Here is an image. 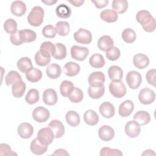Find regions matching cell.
I'll return each instance as SVG.
<instances>
[{"label": "cell", "instance_id": "4dcf8cb0", "mask_svg": "<svg viewBox=\"0 0 156 156\" xmlns=\"http://www.w3.org/2000/svg\"><path fill=\"white\" fill-rule=\"evenodd\" d=\"M89 63L93 68H101L104 66L105 62L101 54L95 53L90 57L89 59Z\"/></svg>", "mask_w": 156, "mask_h": 156}, {"label": "cell", "instance_id": "d6a6232c", "mask_svg": "<svg viewBox=\"0 0 156 156\" xmlns=\"http://www.w3.org/2000/svg\"><path fill=\"white\" fill-rule=\"evenodd\" d=\"M55 13L58 18H68L72 13L71 8L65 4H60L55 9Z\"/></svg>", "mask_w": 156, "mask_h": 156}, {"label": "cell", "instance_id": "11a10c76", "mask_svg": "<svg viewBox=\"0 0 156 156\" xmlns=\"http://www.w3.org/2000/svg\"><path fill=\"white\" fill-rule=\"evenodd\" d=\"M91 2L94 4L96 7L98 9H101L107 6L108 4V0H96L91 1Z\"/></svg>", "mask_w": 156, "mask_h": 156}, {"label": "cell", "instance_id": "5b68a950", "mask_svg": "<svg viewBox=\"0 0 156 156\" xmlns=\"http://www.w3.org/2000/svg\"><path fill=\"white\" fill-rule=\"evenodd\" d=\"M155 99V94L154 90L149 88H144L140 90L138 94L140 102L144 105H149L154 102Z\"/></svg>", "mask_w": 156, "mask_h": 156}, {"label": "cell", "instance_id": "6da1fadb", "mask_svg": "<svg viewBox=\"0 0 156 156\" xmlns=\"http://www.w3.org/2000/svg\"><path fill=\"white\" fill-rule=\"evenodd\" d=\"M44 11L40 6L34 7L27 16L29 24L34 27L40 26L43 21Z\"/></svg>", "mask_w": 156, "mask_h": 156}, {"label": "cell", "instance_id": "cb8c5ba5", "mask_svg": "<svg viewBox=\"0 0 156 156\" xmlns=\"http://www.w3.org/2000/svg\"><path fill=\"white\" fill-rule=\"evenodd\" d=\"M108 75L112 81H121L122 79L123 71L118 66H111L108 69Z\"/></svg>", "mask_w": 156, "mask_h": 156}, {"label": "cell", "instance_id": "83f0119b", "mask_svg": "<svg viewBox=\"0 0 156 156\" xmlns=\"http://www.w3.org/2000/svg\"><path fill=\"white\" fill-rule=\"evenodd\" d=\"M133 120L137 122L140 126H144L150 122L151 115L146 111L140 110L134 115Z\"/></svg>", "mask_w": 156, "mask_h": 156}, {"label": "cell", "instance_id": "ab89813d", "mask_svg": "<svg viewBox=\"0 0 156 156\" xmlns=\"http://www.w3.org/2000/svg\"><path fill=\"white\" fill-rule=\"evenodd\" d=\"M56 33L60 36H66L70 31L69 24L66 21H58L56 23L55 27Z\"/></svg>", "mask_w": 156, "mask_h": 156}, {"label": "cell", "instance_id": "ee69618b", "mask_svg": "<svg viewBox=\"0 0 156 156\" xmlns=\"http://www.w3.org/2000/svg\"><path fill=\"white\" fill-rule=\"evenodd\" d=\"M34 58L36 64L40 66H46L51 62V57L46 56L42 54L40 50L36 52Z\"/></svg>", "mask_w": 156, "mask_h": 156}, {"label": "cell", "instance_id": "8d00e7d4", "mask_svg": "<svg viewBox=\"0 0 156 156\" xmlns=\"http://www.w3.org/2000/svg\"><path fill=\"white\" fill-rule=\"evenodd\" d=\"M74 88V84L69 80H63L60 85V91L63 97H68Z\"/></svg>", "mask_w": 156, "mask_h": 156}, {"label": "cell", "instance_id": "ffe728a7", "mask_svg": "<svg viewBox=\"0 0 156 156\" xmlns=\"http://www.w3.org/2000/svg\"><path fill=\"white\" fill-rule=\"evenodd\" d=\"M98 47L102 51L107 52L113 46V40L109 35H104L101 37L98 41Z\"/></svg>", "mask_w": 156, "mask_h": 156}, {"label": "cell", "instance_id": "7a4b0ae2", "mask_svg": "<svg viewBox=\"0 0 156 156\" xmlns=\"http://www.w3.org/2000/svg\"><path fill=\"white\" fill-rule=\"evenodd\" d=\"M109 91L116 98H122L127 92L126 85L121 81H112L109 85Z\"/></svg>", "mask_w": 156, "mask_h": 156}, {"label": "cell", "instance_id": "52a82bcc", "mask_svg": "<svg viewBox=\"0 0 156 156\" xmlns=\"http://www.w3.org/2000/svg\"><path fill=\"white\" fill-rule=\"evenodd\" d=\"M71 56L73 58L78 61L85 60L89 54V50L87 47L74 45L71 48Z\"/></svg>", "mask_w": 156, "mask_h": 156}, {"label": "cell", "instance_id": "4316f807", "mask_svg": "<svg viewBox=\"0 0 156 156\" xmlns=\"http://www.w3.org/2000/svg\"><path fill=\"white\" fill-rule=\"evenodd\" d=\"M16 66L18 69L23 73H27L33 68L31 60L27 57L20 58L16 63Z\"/></svg>", "mask_w": 156, "mask_h": 156}, {"label": "cell", "instance_id": "9f6ffc18", "mask_svg": "<svg viewBox=\"0 0 156 156\" xmlns=\"http://www.w3.org/2000/svg\"><path fill=\"white\" fill-rule=\"evenodd\" d=\"M54 155H69V153L63 149H58L52 154Z\"/></svg>", "mask_w": 156, "mask_h": 156}, {"label": "cell", "instance_id": "603a6c76", "mask_svg": "<svg viewBox=\"0 0 156 156\" xmlns=\"http://www.w3.org/2000/svg\"><path fill=\"white\" fill-rule=\"evenodd\" d=\"M154 17L152 16L151 13L146 10H141L138 11L136 15V21L141 24L142 26H144L149 23Z\"/></svg>", "mask_w": 156, "mask_h": 156}, {"label": "cell", "instance_id": "f5cc1de1", "mask_svg": "<svg viewBox=\"0 0 156 156\" xmlns=\"http://www.w3.org/2000/svg\"><path fill=\"white\" fill-rule=\"evenodd\" d=\"M10 40L11 43L15 46H19L23 43L20 36L19 30H17L16 32L11 34L10 37Z\"/></svg>", "mask_w": 156, "mask_h": 156}, {"label": "cell", "instance_id": "db71d44e", "mask_svg": "<svg viewBox=\"0 0 156 156\" xmlns=\"http://www.w3.org/2000/svg\"><path fill=\"white\" fill-rule=\"evenodd\" d=\"M155 26H156L155 20L154 18L149 23H148L147 24H146L144 26H142V27L144 31H146L147 32H152L155 30Z\"/></svg>", "mask_w": 156, "mask_h": 156}, {"label": "cell", "instance_id": "f6af8a7d", "mask_svg": "<svg viewBox=\"0 0 156 156\" xmlns=\"http://www.w3.org/2000/svg\"><path fill=\"white\" fill-rule=\"evenodd\" d=\"M4 30L10 34H12L17 31V23L16 21L12 18L6 20L4 23Z\"/></svg>", "mask_w": 156, "mask_h": 156}, {"label": "cell", "instance_id": "91938a15", "mask_svg": "<svg viewBox=\"0 0 156 156\" xmlns=\"http://www.w3.org/2000/svg\"><path fill=\"white\" fill-rule=\"evenodd\" d=\"M41 2L45 4H46L47 5H52L54 4H55L57 1H54V0H49V1H41Z\"/></svg>", "mask_w": 156, "mask_h": 156}, {"label": "cell", "instance_id": "ba28073f", "mask_svg": "<svg viewBox=\"0 0 156 156\" xmlns=\"http://www.w3.org/2000/svg\"><path fill=\"white\" fill-rule=\"evenodd\" d=\"M49 111L42 106L36 107L32 112V117L34 119L40 123L47 121L49 118Z\"/></svg>", "mask_w": 156, "mask_h": 156}, {"label": "cell", "instance_id": "680465c9", "mask_svg": "<svg viewBox=\"0 0 156 156\" xmlns=\"http://www.w3.org/2000/svg\"><path fill=\"white\" fill-rule=\"evenodd\" d=\"M155 152L151 150V149H147V150H145L142 154L141 155H155Z\"/></svg>", "mask_w": 156, "mask_h": 156}, {"label": "cell", "instance_id": "4fadbf2b", "mask_svg": "<svg viewBox=\"0 0 156 156\" xmlns=\"http://www.w3.org/2000/svg\"><path fill=\"white\" fill-rule=\"evenodd\" d=\"M99 112L104 118H112L115 115V107L110 102H104L99 106Z\"/></svg>", "mask_w": 156, "mask_h": 156}, {"label": "cell", "instance_id": "484cf974", "mask_svg": "<svg viewBox=\"0 0 156 156\" xmlns=\"http://www.w3.org/2000/svg\"><path fill=\"white\" fill-rule=\"evenodd\" d=\"M99 119L98 115L93 110H88L84 113L83 120L89 126H93L96 125L99 122Z\"/></svg>", "mask_w": 156, "mask_h": 156}, {"label": "cell", "instance_id": "30bf717a", "mask_svg": "<svg viewBox=\"0 0 156 156\" xmlns=\"http://www.w3.org/2000/svg\"><path fill=\"white\" fill-rule=\"evenodd\" d=\"M105 80L104 74L101 71H95L90 74L88 81L90 86L99 87L104 85Z\"/></svg>", "mask_w": 156, "mask_h": 156}, {"label": "cell", "instance_id": "f35d334b", "mask_svg": "<svg viewBox=\"0 0 156 156\" xmlns=\"http://www.w3.org/2000/svg\"><path fill=\"white\" fill-rule=\"evenodd\" d=\"M55 49L52 57L56 60H63L66 56V46L61 43H57L55 44Z\"/></svg>", "mask_w": 156, "mask_h": 156}, {"label": "cell", "instance_id": "8fae6325", "mask_svg": "<svg viewBox=\"0 0 156 156\" xmlns=\"http://www.w3.org/2000/svg\"><path fill=\"white\" fill-rule=\"evenodd\" d=\"M58 100L57 94L55 90L48 88L44 91L43 93V101L48 105H55Z\"/></svg>", "mask_w": 156, "mask_h": 156}, {"label": "cell", "instance_id": "836d02e7", "mask_svg": "<svg viewBox=\"0 0 156 156\" xmlns=\"http://www.w3.org/2000/svg\"><path fill=\"white\" fill-rule=\"evenodd\" d=\"M112 7L117 13L122 14L126 12L128 8V2L126 0H113Z\"/></svg>", "mask_w": 156, "mask_h": 156}, {"label": "cell", "instance_id": "8992f818", "mask_svg": "<svg viewBox=\"0 0 156 156\" xmlns=\"http://www.w3.org/2000/svg\"><path fill=\"white\" fill-rule=\"evenodd\" d=\"M74 38L79 43L88 44L91 42L92 34L88 30L80 28L74 33Z\"/></svg>", "mask_w": 156, "mask_h": 156}, {"label": "cell", "instance_id": "2e32d148", "mask_svg": "<svg viewBox=\"0 0 156 156\" xmlns=\"http://www.w3.org/2000/svg\"><path fill=\"white\" fill-rule=\"evenodd\" d=\"M133 63L138 69H144L149 64V58L144 54L138 53L133 57Z\"/></svg>", "mask_w": 156, "mask_h": 156}, {"label": "cell", "instance_id": "5bb4252c", "mask_svg": "<svg viewBox=\"0 0 156 156\" xmlns=\"http://www.w3.org/2000/svg\"><path fill=\"white\" fill-rule=\"evenodd\" d=\"M18 135L24 139H27L32 136L34 133L33 126L28 122H23L18 127Z\"/></svg>", "mask_w": 156, "mask_h": 156}, {"label": "cell", "instance_id": "c3c4849f", "mask_svg": "<svg viewBox=\"0 0 156 156\" xmlns=\"http://www.w3.org/2000/svg\"><path fill=\"white\" fill-rule=\"evenodd\" d=\"M106 57L111 61H115L119 58L121 55L119 49L116 47L113 46L110 50L106 52Z\"/></svg>", "mask_w": 156, "mask_h": 156}, {"label": "cell", "instance_id": "d4e9b609", "mask_svg": "<svg viewBox=\"0 0 156 156\" xmlns=\"http://www.w3.org/2000/svg\"><path fill=\"white\" fill-rule=\"evenodd\" d=\"M46 73L49 78L55 79L60 76L62 74V68L57 63H52L47 66Z\"/></svg>", "mask_w": 156, "mask_h": 156}, {"label": "cell", "instance_id": "d6986e66", "mask_svg": "<svg viewBox=\"0 0 156 156\" xmlns=\"http://www.w3.org/2000/svg\"><path fill=\"white\" fill-rule=\"evenodd\" d=\"M134 109V104L131 100H126L122 102L118 108L119 115L122 117L129 116Z\"/></svg>", "mask_w": 156, "mask_h": 156}, {"label": "cell", "instance_id": "bcb514c9", "mask_svg": "<svg viewBox=\"0 0 156 156\" xmlns=\"http://www.w3.org/2000/svg\"><path fill=\"white\" fill-rule=\"evenodd\" d=\"M21 75L16 71H9L5 77V82L7 86L12 85L15 81L21 79Z\"/></svg>", "mask_w": 156, "mask_h": 156}, {"label": "cell", "instance_id": "681fc988", "mask_svg": "<svg viewBox=\"0 0 156 156\" xmlns=\"http://www.w3.org/2000/svg\"><path fill=\"white\" fill-rule=\"evenodd\" d=\"M42 34L46 38H53L56 35V30L52 25L48 24L42 29Z\"/></svg>", "mask_w": 156, "mask_h": 156}, {"label": "cell", "instance_id": "b9f144b4", "mask_svg": "<svg viewBox=\"0 0 156 156\" xmlns=\"http://www.w3.org/2000/svg\"><path fill=\"white\" fill-rule=\"evenodd\" d=\"M122 38L127 43H132L136 40V33L131 28L125 29L122 32Z\"/></svg>", "mask_w": 156, "mask_h": 156}, {"label": "cell", "instance_id": "f1b7e54d", "mask_svg": "<svg viewBox=\"0 0 156 156\" xmlns=\"http://www.w3.org/2000/svg\"><path fill=\"white\" fill-rule=\"evenodd\" d=\"M20 36L23 43H30L35 41L37 38L36 32L29 29L19 30Z\"/></svg>", "mask_w": 156, "mask_h": 156}, {"label": "cell", "instance_id": "9c48e42d", "mask_svg": "<svg viewBox=\"0 0 156 156\" xmlns=\"http://www.w3.org/2000/svg\"><path fill=\"white\" fill-rule=\"evenodd\" d=\"M124 131L128 136L130 138H135L138 136L140 133L141 127L140 125L135 120L129 121L125 125Z\"/></svg>", "mask_w": 156, "mask_h": 156}, {"label": "cell", "instance_id": "7dc6e473", "mask_svg": "<svg viewBox=\"0 0 156 156\" xmlns=\"http://www.w3.org/2000/svg\"><path fill=\"white\" fill-rule=\"evenodd\" d=\"M101 156H107V155H116L121 156L122 155V152L117 149H111L107 147H102L100 151Z\"/></svg>", "mask_w": 156, "mask_h": 156}, {"label": "cell", "instance_id": "ac0fdd59", "mask_svg": "<svg viewBox=\"0 0 156 156\" xmlns=\"http://www.w3.org/2000/svg\"><path fill=\"white\" fill-rule=\"evenodd\" d=\"M26 5L21 1H13L10 5V10L13 15L16 16H22L26 12Z\"/></svg>", "mask_w": 156, "mask_h": 156}, {"label": "cell", "instance_id": "277c9868", "mask_svg": "<svg viewBox=\"0 0 156 156\" xmlns=\"http://www.w3.org/2000/svg\"><path fill=\"white\" fill-rule=\"evenodd\" d=\"M37 138L42 144L48 146L52 143L55 136L52 130L48 127L40 129L37 133Z\"/></svg>", "mask_w": 156, "mask_h": 156}, {"label": "cell", "instance_id": "9a60e30c", "mask_svg": "<svg viewBox=\"0 0 156 156\" xmlns=\"http://www.w3.org/2000/svg\"><path fill=\"white\" fill-rule=\"evenodd\" d=\"M48 127L52 130L55 138H61L65 133V127L63 123L57 119L52 120L48 124Z\"/></svg>", "mask_w": 156, "mask_h": 156}, {"label": "cell", "instance_id": "d590c367", "mask_svg": "<svg viewBox=\"0 0 156 156\" xmlns=\"http://www.w3.org/2000/svg\"><path fill=\"white\" fill-rule=\"evenodd\" d=\"M26 77L30 82H37L42 77V72L39 69L32 68L29 71L26 73Z\"/></svg>", "mask_w": 156, "mask_h": 156}, {"label": "cell", "instance_id": "f546056e", "mask_svg": "<svg viewBox=\"0 0 156 156\" xmlns=\"http://www.w3.org/2000/svg\"><path fill=\"white\" fill-rule=\"evenodd\" d=\"M100 17L103 21L107 23H114L117 21L118 15L113 10L105 9L101 12Z\"/></svg>", "mask_w": 156, "mask_h": 156}, {"label": "cell", "instance_id": "f907efd6", "mask_svg": "<svg viewBox=\"0 0 156 156\" xmlns=\"http://www.w3.org/2000/svg\"><path fill=\"white\" fill-rule=\"evenodd\" d=\"M0 155H17L16 153L12 151L9 145L5 143H1L0 144Z\"/></svg>", "mask_w": 156, "mask_h": 156}, {"label": "cell", "instance_id": "816d5d0a", "mask_svg": "<svg viewBox=\"0 0 156 156\" xmlns=\"http://www.w3.org/2000/svg\"><path fill=\"white\" fill-rule=\"evenodd\" d=\"M155 74H156L155 69H149L146 74V79L147 83L153 85L154 87L155 86Z\"/></svg>", "mask_w": 156, "mask_h": 156}, {"label": "cell", "instance_id": "3957f363", "mask_svg": "<svg viewBox=\"0 0 156 156\" xmlns=\"http://www.w3.org/2000/svg\"><path fill=\"white\" fill-rule=\"evenodd\" d=\"M126 80L129 88L135 90L140 86L142 82V77L140 73L136 71H130L127 74Z\"/></svg>", "mask_w": 156, "mask_h": 156}, {"label": "cell", "instance_id": "7bdbcfd3", "mask_svg": "<svg viewBox=\"0 0 156 156\" xmlns=\"http://www.w3.org/2000/svg\"><path fill=\"white\" fill-rule=\"evenodd\" d=\"M69 101L73 103H78L82 101L83 98V93L81 89L74 87L73 91L68 97Z\"/></svg>", "mask_w": 156, "mask_h": 156}, {"label": "cell", "instance_id": "1f68e13d", "mask_svg": "<svg viewBox=\"0 0 156 156\" xmlns=\"http://www.w3.org/2000/svg\"><path fill=\"white\" fill-rule=\"evenodd\" d=\"M105 93V87L104 85L99 87L90 86L88 88V94L89 96L94 99H99Z\"/></svg>", "mask_w": 156, "mask_h": 156}, {"label": "cell", "instance_id": "44dd1931", "mask_svg": "<svg viewBox=\"0 0 156 156\" xmlns=\"http://www.w3.org/2000/svg\"><path fill=\"white\" fill-rule=\"evenodd\" d=\"M31 152L35 155H42L47 151L48 146L42 144L37 138H34L30 143Z\"/></svg>", "mask_w": 156, "mask_h": 156}, {"label": "cell", "instance_id": "e575fe53", "mask_svg": "<svg viewBox=\"0 0 156 156\" xmlns=\"http://www.w3.org/2000/svg\"><path fill=\"white\" fill-rule=\"evenodd\" d=\"M66 122L71 127H76L80 124V116L77 112L70 110L66 114Z\"/></svg>", "mask_w": 156, "mask_h": 156}, {"label": "cell", "instance_id": "7402d4cb", "mask_svg": "<svg viewBox=\"0 0 156 156\" xmlns=\"http://www.w3.org/2000/svg\"><path fill=\"white\" fill-rule=\"evenodd\" d=\"M80 70V67L79 65L73 62H69L63 66L64 74L69 77H73L77 75Z\"/></svg>", "mask_w": 156, "mask_h": 156}, {"label": "cell", "instance_id": "74e56055", "mask_svg": "<svg viewBox=\"0 0 156 156\" xmlns=\"http://www.w3.org/2000/svg\"><path fill=\"white\" fill-rule=\"evenodd\" d=\"M55 49V46L51 41H44L40 46V52L47 57H51Z\"/></svg>", "mask_w": 156, "mask_h": 156}, {"label": "cell", "instance_id": "6f0895ef", "mask_svg": "<svg viewBox=\"0 0 156 156\" xmlns=\"http://www.w3.org/2000/svg\"><path fill=\"white\" fill-rule=\"evenodd\" d=\"M68 2L74 7H80L84 3V0H73L68 1Z\"/></svg>", "mask_w": 156, "mask_h": 156}, {"label": "cell", "instance_id": "e0dca14e", "mask_svg": "<svg viewBox=\"0 0 156 156\" xmlns=\"http://www.w3.org/2000/svg\"><path fill=\"white\" fill-rule=\"evenodd\" d=\"M26 85L21 79L15 81L12 86V92L13 96L16 98H21L26 91Z\"/></svg>", "mask_w": 156, "mask_h": 156}, {"label": "cell", "instance_id": "7c38bea8", "mask_svg": "<svg viewBox=\"0 0 156 156\" xmlns=\"http://www.w3.org/2000/svg\"><path fill=\"white\" fill-rule=\"evenodd\" d=\"M99 138L104 141H108L112 140L115 136L114 129L107 125L101 126L98 130Z\"/></svg>", "mask_w": 156, "mask_h": 156}, {"label": "cell", "instance_id": "60d3db41", "mask_svg": "<svg viewBox=\"0 0 156 156\" xmlns=\"http://www.w3.org/2000/svg\"><path fill=\"white\" fill-rule=\"evenodd\" d=\"M40 99V94L38 91L35 88H32L28 91L26 96V102L30 105L37 103Z\"/></svg>", "mask_w": 156, "mask_h": 156}]
</instances>
